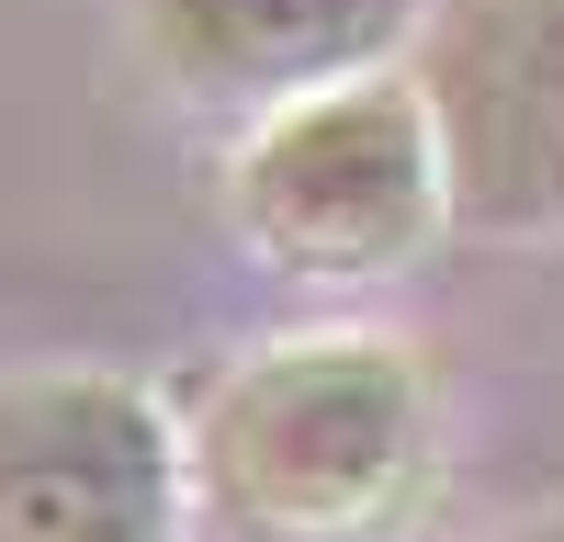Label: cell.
<instances>
[{"instance_id": "6da1fadb", "label": "cell", "mask_w": 564, "mask_h": 542, "mask_svg": "<svg viewBox=\"0 0 564 542\" xmlns=\"http://www.w3.org/2000/svg\"><path fill=\"white\" fill-rule=\"evenodd\" d=\"M417 475L430 384L395 339H282L238 361L181 441V497L226 542H372Z\"/></svg>"}, {"instance_id": "7a4b0ae2", "label": "cell", "mask_w": 564, "mask_h": 542, "mask_svg": "<svg viewBox=\"0 0 564 542\" xmlns=\"http://www.w3.org/2000/svg\"><path fill=\"white\" fill-rule=\"evenodd\" d=\"M238 226L260 260L305 271V283H372V271L417 260L441 226L417 90L395 68H372V79L282 102L238 148Z\"/></svg>"}, {"instance_id": "3957f363", "label": "cell", "mask_w": 564, "mask_h": 542, "mask_svg": "<svg viewBox=\"0 0 564 542\" xmlns=\"http://www.w3.org/2000/svg\"><path fill=\"white\" fill-rule=\"evenodd\" d=\"M441 226L564 238V0H441L417 57Z\"/></svg>"}, {"instance_id": "277c9868", "label": "cell", "mask_w": 564, "mask_h": 542, "mask_svg": "<svg viewBox=\"0 0 564 542\" xmlns=\"http://www.w3.org/2000/svg\"><path fill=\"white\" fill-rule=\"evenodd\" d=\"M0 542H181V430L124 373L0 384Z\"/></svg>"}, {"instance_id": "5b68a950", "label": "cell", "mask_w": 564, "mask_h": 542, "mask_svg": "<svg viewBox=\"0 0 564 542\" xmlns=\"http://www.w3.org/2000/svg\"><path fill=\"white\" fill-rule=\"evenodd\" d=\"M430 23V0H135V45L181 102H305L372 79Z\"/></svg>"}, {"instance_id": "8992f818", "label": "cell", "mask_w": 564, "mask_h": 542, "mask_svg": "<svg viewBox=\"0 0 564 542\" xmlns=\"http://www.w3.org/2000/svg\"><path fill=\"white\" fill-rule=\"evenodd\" d=\"M508 542H564V520H531V531H508Z\"/></svg>"}]
</instances>
